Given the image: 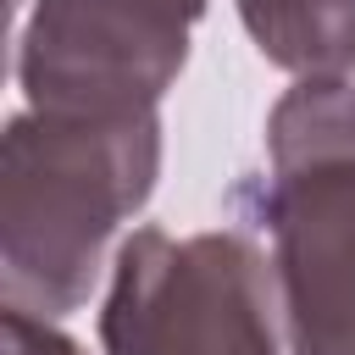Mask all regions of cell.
Segmentation results:
<instances>
[{
  "label": "cell",
  "mask_w": 355,
  "mask_h": 355,
  "mask_svg": "<svg viewBox=\"0 0 355 355\" xmlns=\"http://www.w3.org/2000/svg\"><path fill=\"white\" fill-rule=\"evenodd\" d=\"M0 344H6V355H83L61 327H50V316L17 311V305L0 311Z\"/></svg>",
  "instance_id": "8992f818"
},
{
  "label": "cell",
  "mask_w": 355,
  "mask_h": 355,
  "mask_svg": "<svg viewBox=\"0 0 355 355\" xmlns=\"http://www.w3.org/2000/svg\"><path fill=\"white\" fill-rule=\"evenodd\" d=\"M255 50L294 78L355 72V0H239Z\"/></svg>",
  "instance_id": "5b68a950"
},
{
  "label": "cell",
  "mask_w": 355,
  "mask_h": 355,
  "mask_svg": "<svg viewBox=\"0 0 355 355\" xmlns=\"http://www.w3.org/2000/svg\"><path fill=\"white\" fill-rule=\"evenodd\" d=\"M161 116L22 111L0 144V294L33 316H67L100 277L105 239L150 200Z\"/></svg>",
  "instance_id": "6da1fadb"
},
{
  "label": "cell",
  "mask_w": 355,
  "mask_h": 355,
  "mask_svg": "<svg viewBox=\"0 0 355 355\" xmlns=\"http://www.w3.org/2000/svg\"><path fill=\"white\" fill-rule=\"evenodd\" d=\"M205 0H33L17 83L33 111H155L189 61Z\"/></svg>",
  "instance_id": "277c9868"
},
{
  "label": "cell",
  "mask_w": 355,
  "mask_h": 355,
  "mask_svg": "<svg viewBox=\"0 0 355 355\" xmlns=\"http://www.w3.org/2000/svg\"><path fill=\"white\" fill-rule=\"evenodd\" d=\"M272 283L288 355H355V83L300 78L266 122Z\"/></svg>",
  "instance_id": "7a4b0ae2"
},
{
  "label": "cell",
  "mask_w": 355,
  "mask_h": 355,
  "mask_svg": "<svg viewBox=\"0 0 355 355\" xmlns=\"http://www.w3.org/2000/svg\"><path fill=\"white\" fill-rule=\"evenodd\" d=\"M277 283L239 233L139 227L111 266L105 355H277Z\"/></svg>",
  "instance_id": "3957f363"
}]
</instances>
